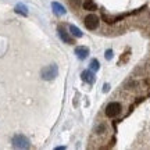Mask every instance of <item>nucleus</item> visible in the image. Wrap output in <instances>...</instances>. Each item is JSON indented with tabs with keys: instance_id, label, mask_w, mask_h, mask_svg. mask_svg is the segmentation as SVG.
I'll use <instances>...</instances> for the list:
<instances>
[{
	"instance_id": "nucleus-1",
	"label": "nucleus",
	"mask_w": 150,
	"mask_h": 150,
	"mask_svg": "<svg viewBox=\"0 0 150 150\" xmlns=\"http://www.w3.org/2000/svg\"><path fill=\"white\" fill-rule=\"evenodd\" d=\"M59 74V68H57V65H49L46 68H43L42 70V78L46 81H52L54 79L56 76Z\"/></svg>"
},
{
	"instance_id": "nucleus-2",
	"label": "nucleus",
	"mask_w": 150,
	"mask_h": 150,
	"mask_svg": "<svg viewBox=\"0 0 150 150\" xmlns=\"http://www.w3.org/2000/svg\"><path fill=\"white\" fill-rule=\"evenodd\" d=\"M120 112H121V104H120V103L111 102L107 104V107H106V115H107L108 118L117 117Z\"/></svg>"
},
{
	"instance_id": "nucleus-3",
	"label": "nucleus",
	"mask_w": 150,
	"mask_h": 150,
	"mask_svg": "<svg viewBox=\"0 0 150 150\" xmlns=\"http://www.w3.org/2000/svg\"><path fill=\"white\" fill-rule=\"evenodd\" d=\"M99 17L95 16V14H89V16L85 17V21H83V24H85V27L88 28V29H91V31H95V29H97L99 28Z\"/></svg>"
},
{
	"instance_id": "nucleus-4",
	"label": "nucleus",
	"mask_w": 150,
	"mask_h": 150,
	"mask_svg": "<svg viewBox=\"0 0 150 150\" xmlns=\"http://www.w3.org/2000/svg\"><path fill=\"white\" fill-rule=\"evenodd\" d=\"M13 145H14V147L27 149V147H29V140H28L24 135H16V136L13 138Z\"/></svg>"
},
{
	"instance_id": "nucleus-5",
	"label": "nucleus",
	"mask_w": 150,
	"mask_h": 150,
	"mask_svg": "<svg viewBox=\"0 0 150 150\" xmlns=\"http://www.w3.org/2000/svg\"><path fill=\"white\" fill-rule=\"evenodd\" d=\"M75 54L78 56V59L85 60L88 56H89V49L85 47V46H79V47L75 49Z\"/></svg>"
},
{
	"instance_id": "nucleus-6",
	"label": "nucleus",
	"mask_w": 150,
	"mask_h": 150,
	"mask_svg": "<svg viewBox=\"0 0 150 150\" xmlns=\"http://www.w3.org/2000/svg\"><path fill=\"white\" fill-rule=\"evenodd\" d=\"M82 79L85 81V82H88V83H92L93 81H95V75H93V72L89 70H86L82 72Z\"/></svg>"
},
{
	"instance_id": "nucleus-7",
	"label": "nucleus",
	"mask_w": 150,
	"mask_h": 150,
	"mask_svg": "<svg viewBox=\"0 0 150 150\" xmlns=\"http://www.w3.org/2000/svg\"><path fill=\"white\" fill-rule=\"evenodd\" d=\"M52 7L54 8V13H56V14H59V16L65 14V8L61 4H59L57 1H53V3H52Z\"/></svg>"
},
{
	"instance_id": "nucleus-8",
	"label": "nucleus",
	"mask_w": 150,
	"mask_h": 150,
	"mask_svg": "<svg viewBox=\"0 0 150 150\" xmlns=\"http://www.w3.org/2000/svg\"><path fill=\"white\" fill-rule=\"evenodd\" d=\"M59 35H60V38L64 40L65 43H68V45H72V39L70 38V35L65 32L64 29H59Z\"/></svg>"
},
{
	"instance_id": "nucleus-9",
	"label": "nucleus",
	"mask_w": 150,
	"mask_h": 150,
	"mask_svg": "<svg viewBox=\"0 0 150 150\" xmlns=\"http://www.w3.org/2000/svg\"><path fill=\"white\" fill-rule=\"evenodd\" d=\"M83 8H85V10H89V11H93V10H96L97 7L92 0H86L85 3H83Z\"/></svg>"
},
{
	"instance_id": "nucleus-10",
	"label": "nucleus",
	"mask_w": 150,
	"mask_h": 150,
	"mask_svg": "<svg viewBox=\"0 0 150 150\" xmlns=\"http://www.w3.org/2000/svg\"><path fill=\"white\" fill-rule=\"evenodd\" d=\"M104 132H107V125L106 124H99L96 128V134L97 135H103Z\"/></svg>"
},
{
	"instance_id": "nucleus-11",
	"label": "nucleus",
	"mask_w": 150,
	"mask_h": 150,
	"mask_svg": "<svg viewBox=\"0 0 150 150\" xmlns=\"http://www.w3.org/2000/svg\"><path fill=\"white\" fill-rule=\"evenodd\" d=\"M70 31H71V33H72L74 36H76V38H82V32H81L79 28L74 27V25H71V27H70Z\"/></svg>"
},
{
	"instance_id": "nucleus-12",
	"label": "nucleus",
	"mask_w": 150,
	"mask_h": 150,
	"mask_svg": "<svg viewBox=\"0 0 150 150\" xmlns=\"http://www.w3.org/2000/svg\"><path fill=\"white\" fill-rule=\"evenodd\" d=\"M99 68H100V63H99L96 59H93L91 61V70L92 71H99Z\"/></svg>"
},
{
	"instance_id": "nucleus-13",
	"label": "nucleus",
	"mask_w": 150,
	"mask_h": 150,
	"mask_svg": "<svg viewBox=\"0 0 150 150\" xmlns=\"http://www.w3.org/2000/svg\"><path fill=\"white\" fill-rule=\"evenodd\" d=\"M16 11H17V13H21V14H24V16H27V7H25V6H22V4L17 6Z\"/></svg>"
},
{
	"instance_id": "nucleus-14",
	"label": "nucleus",
	"mask_w": 150,
	"mask_h": 150,
	"mask_svg": "<svg viewBox=\"0 0 150 150\" xmlns=\"http://www.w3.org/2000/svg\"><path fill=\"white\" fill-rule=\"evenodd\" d=\"M104 57H106V60H111V59H112V50H111V49L106 50V53H104Z\"/></svg>"
},
{
	"instance_id": "nucleus-15",
	"label": "nucleus",
	"mask_w": 150,
	"mask_h": 150,
	"mask_svg": "<svg viewBox=\"0 0 150 150\" xmlns=\"http://www.w3.org/2000/svg\"><path fill=\"white\" fill-rule=\"evenodd\" d=\"M108 89H110V85H108V83H106V85L103 86V92H107Z\"/></svg>"
}]
</instances>
